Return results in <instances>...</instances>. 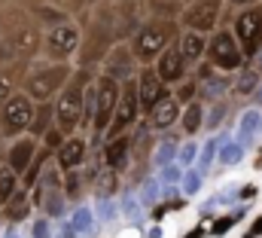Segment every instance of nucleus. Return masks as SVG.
<instances>
[{
    "label": "nucleus",
    "mask_w": 262,
    "mask_h": 238,
    "mask_svg": "<svg viewBox=\"0 0 262 238\" xmlns=\"http://www.w3.org/2000/svg\"><path fill=\"white\" fill-rule=\"evenodd\" d=\"M67 76H70V67H67V64H55V67L37 70V73L28 80V95L37 98V101H49L58 89L67 86Z\"/></svg>",
    "instance_id": "423d86ee"
},
{
    "label": "nucleus",
    "mask_w": 262,
    "mask_h": 238,
    "mask_svg": "<svg viewBox=\"0 0 262 238\" xmlns=\"http://www.w3.org/2000/svg\"><path fill=\"white\" fill-rule=\"evenodd\" d=\"M85 92H89V73L79 70L73 73V80L64 86L61 98H58V107H55V119H58V128L73 131L82 119V104H85Z\"/></svg>",
    "instance_id": "f257e3e1"
},
{
    "label": "nucleus",
    "mask_w": 262,
    "mask_h": 238,
    "mask_svg": "<svg viewBox=\"0 0 262 238\" xmlns=\"http://www.w3.org/2000/svg\"><path fill=\"white\" fill-rule=\"evenodd\" d=\"M55 116V110H52V104H46L43 101V107L37 110V116L31 119V131H34V137H40V134H46L49 131V122Z\"/></svg>",
    "instance_id": "aec40b11"
},
{
    "label": "nucleus",
    "mask_w": 262,
    "mask_h": 238,
    "mask_svg": "<svg viewBox=\"0 0 262 238\" xmlns=\"http://www.w3.org/2000/svg\"><path fill=\"white\" fill-rule=\"evenodd\" d=\"M85 159V141L82 137H67L64 144L58 147V162H61V171H76Z\"/></svg>",
    "instance_id": "ddd939ff"
},
{
    "label": "nucleus",
    "mask_w": 262,
    "mask_h": 238,
    "mask_svg": "<svg viewBox=\"0 0 262 238\" xmlns=\"http://www.w3.org/2000/svg\"><path fill=\"white\" fill-rule=\"evenodd\" d=\"M61 180L55 171H49L46 177L37 183V205L46 211V214H58L61 211Z\"/></svg>",
    "instance_id": "9b49d317"
},
{
    "label": "nucleus",
    "mask_w": 262,
    "mask_h": 238,
    "mask_svg": "<svg viewBox=\"0 0 262 238\" xmlns=\"http://www.w3.org/2000/svg\"><path fill=\"white\" fill-rule=\"evenodd\" d=\"M12 46H15V49H21V52L28 55V52H34V49H37V34L25 28V31H18V34L12 37Z\"/></svg>",
    "instance_id": "4be33fe9"
},
{
    "label": "nucleus",
    "mask_w": 262,
    "mask_h": 238,
    "mask_svg": "<svg viewBox=\"0 0 262 238\" xmlns=\"http://www.w3.org/2000/svg\"><path fill=\"white\" fill-rule=\"evenodd\" d=\"M0 131H3V128H0Z\"/></svg>",
    "instance_id": "72a5a7b5"
},
{
    "label": "nucleus",
    "mask_w": 262,
    "mask_h": 238,
    "mask_svg": "<svg viewBox=\"0 0 262 238\" xmlns=\"http://www.w3.org/2000/svg\"><path fill=\"white\" fill-rule=\"evenodd\" d=\"M15 192H18V171H12V168H0V199L9 202Z\"/></svg>",
    "instance_id": "412c9836"
},
{
    "label": "nucleus",
    "mask_w": 262,
    "mask_h": 238,
    "mask_svg": "<svg viewBox=\"0 0 262 238\" xmlns=\"http://www.w3.org/2000/svg\"><path fill=\"white\" fill-rule=\"evenodd\" d=\"M183 61L186 58H183L180 49H168V52L159 58V67H156V70H159V76H162L165 83H177V80L183 76Z\"/></svg>",
    "instance_id": "4468645a"
},
{
    "label": "nucleus",
    "mask_w": 262,
    "mask_h": 238,
    "mask_svg": "<svg viewBox=\"0 0 262 238\" xmlns=\"http://www.w3.org/2000/svg\"><path fill=\"white\" fill-rule=\"evenodd\" d=\"M28 162H34V141L31 137H21L12 150H9V168L12 171H28Z\"/></svg>",
    "instance_id": "dca6fc26"
},
{
    "label": "nucleus",
    "mask_w": 262,
    "mask_h": 238,
    "mask_svg": "<svg viewBox=\"0 0 262 238\" xmlns=\"http://www.w3.org/2000/svg\"><path fill=\"white\" fill-rule=\"evenodd\" d=\"M259 235H262V217L250 226V232H247V238H259Z\"/></svg>",
    "instance_id": "c85d7f7f"
},
{
    "label": "nucleus",
    "mask_w": 262,
    "mask_h": 238,
    "mask_svg": "<svg viewBox=\"0 0 262 238\" xmlns=\"http://www.w3.org/2000/svg\"><path fill=\"white\" fill-rule=\"evenodd\" d=\"M235 37L241 40V49H244L247 58L259 55L262 49V9L259 6H247L235 18Z\"/></svg>",
    "instance_id": "20e7f679"
},
{
    "label": "nucleus",
    "mask_w": 262,
    "mask_h": 238,
    "mask_svg": "<svg viewBox=\"0 0 262 238\" xmlns=\"http://www.w3.org/2000/svg\"><path fill=\"white\" fill-rule=\"evenodd\" d=\"M113 61H116V64H113V67H116L113 73H128L131 76V67L125 64V61H128V52H125V49H116V52H113Z\"/></svg>",
    "instance_id": "bb28decb"
},
{
    "label": "nucleus",
    "mask_w": 262,
    "mask_h": 238,
    "mask_svg": "<svg viewBox=\"0 0 262 238\" xmlns=\"http://www.w3.org/2000/svg\"><path fill=\"white\" fill-rule=\"evenodd\" d=\"M198 125H201V104H189L186 113H183V128H186L189 134H195Z\"/></svg>",
    "instance_id": "b1692460"
},
{
    "label": "nucleus",
    "mask_w": 262,
    "mask_h": 238,
    "mask_svg": "<svg viewBox=\"0 0 262 238\" xmlns=\"http://www.w3.org/2000/svg\"><path fill=\"white\" fill-rule=\"evenodd\" d=\"M76 40H79V34H76L73 28L61 25V28H55V31L49 34V49H52L58 58H64V55H70V52L76 49Z\"/></svg>",
    "instance_id": "2eb2a0df"
},
{
    "label": "nucleus",
    "mask_w": 262,
    "mask_h": 238,
    "mask_svg": "<svg viewBox=\"0 0 262 238\" xmlns=\"http://www.w3.org/2000/svg\"><path fill=\"white\" fill-rule=\"evenodd\" d=\"M149 116H152V125H156V128H168V125L177 119V101H168V98H165Z\"/></svg>",
    "instance_id": "6ab92c4d"
},
{
    "label": "nucleus",
    "mask_w": 262,
    "mask_h": 238,
    "mask_svg": "<svg viewBox=\"0 0 262 238\" xmlns=\"http://www.w3.org/2000/svg\"><path fill=\"white\" fill-rule=\"evenodd\" d=\"M119 98H122V89L113 76H101L98 83V101H95V128L98 131H107L110 122L116 116V107H119Z\"/></svg>",
    "instance_id": "39448f33"
},
{
    "label": "nucleus",
    "mask_w": 262,
    "mask_h": 238,
    "mask_svg": "<svg viewBox=\"0 0 262 238\" xmlns=\"http://www.w3.org/2000/svg\"><path fill=\"white\" fill-rule=\"evenodd\" d=\"M186 3H192V0H186Z\"/></svg>",
    "instance_id": "473e14b6"
},
{
    "label": "nucleus",
    "mask_w": 262,
    "mask_h": 238,
    "mask_svg": "<svg viewBox=\"0 0 262 238\" xmlns=\"http://www.w3.org/2000/svg\"><path fill=\"white\" fill-rule=\"evenodd\" d=\"M195 83H183V86H180V92H177V98H180V101H192V98H195Z\"/></svg>",
    "instance_id": "cd10ccee"
},
{
    "label": "nucleus",
    "mask_w": 262,
    "mask_h": 238,
    "mask_svg": "<svg viewBox=\"0 0 262 238\" xmlns=\"http://www.w3.org/2000/svg\"><path fill=\"white\" fill-rule=\"evenodd\" d=\"M253 86H256V73H253V70H244L241 80H238V86H235V92H238V95H250Z\"/></svg>",
    "instance_id": "393cba45"
},
{
    "label": "nucleus",
    "mask_w": 262,
    "mask_h": 238,
    "mask_svg": "<svg viewBox=\"0 0 262 238\" xmlns=\"http://www.w3.org/2000/svg\"><path fill=\"white\" fill-rule=\"evenodd\" d=\"M220 6H223V0H192V3L186 6V12H183V22H186L192 31L207 34V31H213L216 22H220Z\"/></svg>",
    "instance_id": "6e6552de"
},
{
    "label": "nucleus",
    "mask_w": 262,
    "mask_h": 238,
    "mask_svg": "<svg viewBox=\"0 0 262 238\" xmlns=\"http://www.w3.org/2000/svg\"><path fill=\"white\" fill-rule=\"evenodd\" d=\"M137 95H140V89H137V83H134V80L122 86V98H119L116 116H113V122H110V128H107V134H110V137L122 134V131H125V128L131 125V122L137 119Z\"/></svg>",
    "instance_id": "1a4fd4ad"
},
{
    "label": "nucleus",
    "mask_w": 262,
    "mask_h": 238,
    "mask_svg": "<svg viewBox=\"0 0 262 238\" xmlns=\"http://www.w3.org/2000/svg\"><path fill=\"white\" fill-rule=\"evenodd\" d=\"M31 101L25 98V95H15V98H9L6 104H3V113H0V128H3V134H9V137H15L18 131H25L28 125H31Z\"/></svg>",
    "instance_id": "0eeeda50"
},
{
    "label": "nucleus",
    "mask_w": 262,
    "mask_h": 238,
    "mask_svg": "<svg viewBox=\"0 0 262 238\" xmlns=\"http://www.w3.org/2000/svg\"><path fill=\"white\" fill-rule=\"evenodd\" d=\"M137 89H140V107H143V113H152L165 101V80L152 67H143V73L137 80Z\"/></svg>",
    "instance_id": "9d476101"
},
{
    "label": "nucleus",
    "mask_w": 262,
    "mask_h": 238,
    "mask_svg": "<svg viewBox=\"0 0 262 238\" xmlns=\"http://www.w3.org/2000/svg\"><path fill=\"white\" fill-rule=\"evenodd\" d=\"M186 238H204V229L198 226V229H192V232H189V235H186Z\"/></svg>",
    "instance_id": "7c9ffc66"
},
{
    "label": "nucleus",
    "mask_w": 262,
    "mask_h": 238,
    "mask_svg": "<svg viewBox=\"0 0 262 238\" xmlns=\"http://www.w3.org/2000/svg\"><path fill=\"white\" fill-rule=\"evenodd\" d=\"M149 6H152V12H156V15H162V18H171V15H177V9H180V0H149Z\"/></svg>",
    "instance_id": "5701e85b"
},
{
    "label": "nucleus",
    "mask_w": 262,
    "mask_h": 238,
    "mask_svg": "<svg viewBox=\"0 0 262 238\" xmlns=\"http://www.w3.org/2000/svg\"><path fill=\"white\" fill-rule=\"evenodd\" d=\"M180 52H183L186 61H198L201 55H204V34L189 28V31L180 37Z\"/></svg>",
    "instance_id": "f3484780"
},
{
    "label": "nucleus",
    "mask_w": 262,
    "mask_h": 238,
    "mask_svg": "<svg viewBox=\"0 0 262 238\" xmlns=\"http://www.w3.org/2000/svg\"><path fill=\"white\" fill-rule=\"evenodd\" d=\"M28 208H31V195H28V192H15V195L6 202V217H9L12 223H18V220L28 217Z\"/></svg>",
    "instance_id": "a211bd4d"
},
{
    "label": "nucleus",
    "mask_w": 262,
    "mask_h": 238,
    "mask_svg": "<svg viewBox=\"0 0 262 238\" xmlns=\"http://www.w3.org/2000/svg\"><path fill=\"white\" fill-rule=\"evenodd\" d=\"M174 31H177V25H174L171 18H159V22H152V25L140 28V31H137V37L131 40L134 55H137L140 61H152V58H156V52H162V49H165V43L174 37Z\"/></svg>",
    "instance_id": "f03ea898"
},
{
    "label": "nucleus",
    "mask_w": 262,
    "mask_h": 238,
    "mask_svg": "<svg viewBox=\"0 0 262 238\" xmlns=\"http://www.w3.org/2000/svg\"><path fill=\"white\" fill-rule=\"evenodd\" d=\"M0 98H6V80H0Z\"/></svg>",
    "instance_id": "2f4dec72"
},
{
    "label": "nucleus",
    "mask_w": 262,
    "mask_h": 238,
    "mask_svg": "<svg viewBox=\"0 0 262 238\" xmlns=\"http://www.w3.org/2000/svg\"><path fill=\"white\" fill-rule=\"evenodd\" d=\"M207 58H210L213 67H220V70H238L241 61H244L241 40H238L235 34H229V31L213 34V40H210V46H207Z\"/></svg>",
    "instance_id": "7ed1b4c3"
},
{
    "label": "nucleus",
    "mask_w": 262,
    "mask_h": 238,
    "mask_svg": "<svg viewBox=\"0 0 262 238\" xmlns=\"http://www.w3.org/2000/svg\"><path fill=\"white\" fill-rule=\"evenodd\" d=\"M229 3H235V6H253L256 0H229Z\"/></svg>",
    "instance_id": "c756f323"
},
{
    "label": "nucleus",
    "mask_w": 262,
    "mask_h": 238,
    "mask_svg": "<svg viewBox=\"0 0 262 238\" xmlns=\"http://www.w3.org/2000/svg\"><path fill=\"white\" fill-rule=\"evenodd\" d=\"M128 150H131V137L128 134H116V137L104 147V162H107V168L122 171L125 162H128Z\"/></svg>",
    "instance_id": "f8f14e48"
},
{
    "label": "nucleus",
    "mask_w": 262,
    "mask_h": 238,
    "mask_svg": "<svg viewBox=\"0 0 262 238\" xmlns=\"http://www.w3.org/2000/svg\"><path fill=\"white\" fill-rule=\"evenodd\" d=\"M235 220H238V214H232V217H229V214H226V217H220V220L213 223V229H210V235H223L226 229H232V226H235Z\"/></svg>",
    "instance_id": "a878e982"
}]
</instances>
